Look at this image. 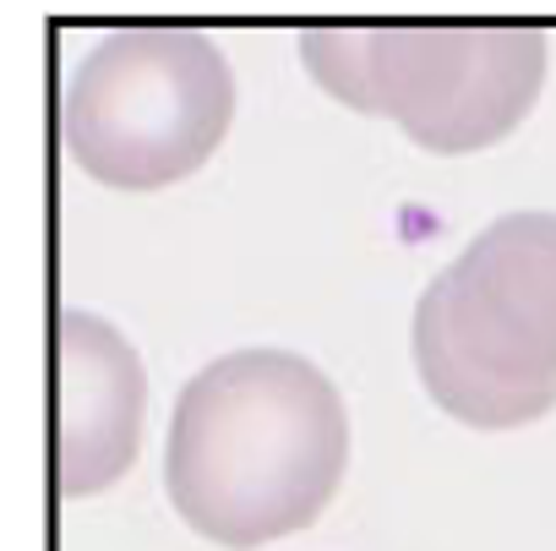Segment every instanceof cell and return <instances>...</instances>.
Here are the masks:
<instances>
[{
	"instance_id": "3957f363",
	"label": "cell",
	"mask_w": 556,
	"mask_h": 551,
	"mask_svg": "<svg viewBox=\"0 0 556 551\" xmlns=\"http://www.w3.org/2000/svg\"><path fill=\"white\" fill-rule=\"evenodd\" d=\"M317 88L361 115H388L431 153L502 142L545 88L534 23H317L301 28Z\"/></svg>"
},
{
	"instance_id": "277c9868",
	"label": "cell",
	"mask_w": 556,
	"mask_h": 551,
	"mask_svg": "<svg viewBox=\"0 0 556 551\" xmlns=\"http://www.w3.org/2000/svg\"><path fill=\"white\" fill-rule=\"evenodd\" d=\"M235 121L224 50L186 23H131L104 34L72 72L61 132L83 175L153 191L213 159Z\"/></svg>"
},
{
	"instance_id": "6da1fadb",
	"label": "cell",
	"mask_w": 556,
	"mask_h": 551,
	"mask_svg": "<svg viewBox=\"0 0 556 551\" xmlns=\"http://www.w3.org/2000/svg\"><path fill=\"white\" fill-rule=\"evenodd\" d=\"M344 459L350 415L312 361L235 350L180 388L164 486L197 535L245 551L306 529L333 502Z\"/></svg>"
},
{
	"instance_id": "7a4b0ae2",
	"label": "cell",
	"mask_w": 556,
	"mask_h": 551,
	"mask_svg": "<svg viewBox=\"0 0 556 551\" xmlns=\"http://www.w3.org/2000/svg\"><path fill=\"white\" fill-rule=\"evenodd\" d=\"M426 393L475 431H513L556 404V213L485 224L415 306Z\"/></svg>"
},
{
	"instance_id": "5b68a950",
	"label": "cell",
	"mask_w": 556,
	"mask_h": 551,
	"mask_svg": "<svg viewBox=\"0 0 556 551\" xmlns=\"http://www.w3.org/2000/svg\"><path fill=\"white\" fill-rule=\"evenodd\" d=\"M148 377L121 328L61 312L50 328V486L93 497L137 464Z\"/></svg>"
}]
</instances>
